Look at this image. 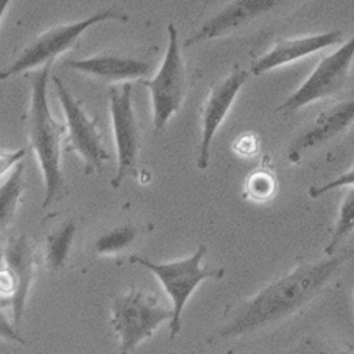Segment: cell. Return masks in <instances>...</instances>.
<instances>
[{
    "mask_svg": "<svg viewBox=\"0 0 354 354\" xmlns=\"http://www.w3.org/2000/svg\"><path fill=\"white\" fill-rule=\"evenodd\" d=\"M259 147H261V140H259L258 133L244 132L232 142L231 149L237 156L250 159V158H254L255 155H258Z\"/></svg>",
    "mask_w": 354,
    "mask_h": 354,
    "instance_id": "obj_21",
    "label": "cell"
},
{
    "mask_svg": "<svg viewBox=\"0 0 354 354\" xmlns=\"http://www.w3.org/2000/svg\"><path fill=\"white\" fill-rule=\"evenodd\" d=\"M105 20L127 21V16L115 9H104L86 19L51 27L50 30L41 33L21 51L16 60L6 70L2 71L0 78L6 80L13 75L37 70L46 66L47 63H54L58 55L64 54L75 46L78 39L88 30V28Z\"/></svg>",
    "mask_w": 354,
    "mask_h": 354,
    "instance_id": "obj_5",
    "label": "cell"
},
{
    "mask_svg": "<svg viewBox=\"0 0 354 354\" xmlns=\"http://www.w3.org/2000/svg\"><path fill=\"white\" fill-rule=\"evenodd\" d=\"M354 124V98L337 102L322 111L313 124L305 129L290 145L288 152L292 162H299L310 149L326 145L344 135Z\"/></svg>",
    "mask_w": 354,
    "mask_h": 354,
    "instance_id": "obj_13",
    "label": "cell"
},
{
    "mask_svg": "<svg viewBox=\"0 0 354 354\" xmlns=\"http://www.w3.org/2000/svg\"><path fill=\"white\" fill-rule=\"evenodd\" d=\"M10 5V0H0V16H2V19L5 17V13L8 10Z\"/></svg>",
    "mask_w": 354,
    "mask_h": 354,
    "instance_id": "obj_25",
    "label": "cell"
},
{
    "mask_svg": "<svg viewBox=\"0 0 354 354\" xmlns=\"http://www.w3.org/2000/svg\"><path fill=\"white\" fill-rule=\"evenodd\" d=\"M53 81L67 121V151L74 152L81 158L86 176L101 171L104 162L109 160V155L102 146L98 121L86 113L82 108V101L73 95L60 78L53 77Z\"/></svg>",
    "mask_w": 354,
    "mask_h": 354,
    "instance_id": "obj_9",
    "label": "cell"
},
{
    "mask_svg": "<svg viewBox=\"0 0 354 354\" xmlns=\"http://www.w3.org/2000/svg\"><path fill=\"white\" fill-rule=\"evenodd\" d=\"M301 0H225L198 30L186 40V47L224 37L254 21L299 5Z\"/></svg>",
    "mask_w": 354,
    "mask_h": 354,
    "instance_id": "obj_10",
    "label": "cell"
},
{
    "mask_svg": "<svg viewBox=\"0 0 354 354\" xmlns=\"http://www.w3.org/2000/svg\"><path fill=\"white\" fill-rule=\"evenodd\" d=\"M278 190L275 174L270 169H258L252 171L245 182V197L257 203L270 201Z\"/></svg>",
    "mask_w": 354,
    "mask_h": 354,
    "instance_id": "obj_19",
    "label": "cell"
},
{
    "mask_svg": "<svg viewBox=\"0 0 354 354\" xmlns=\"http://www.w3.org/2000/svg\"><path fill=\"white\" fill-rule=\"evenodd\" d=\"M342 30H332L326 33L310 35L304 37H293V39H281L274 47L259 57L257 62L252 63L251 73L257 77L272 71L275 68L292 64L302 58L317 53L320 50L329 48L342 40Z\"/></svg>",
    "mask_w": 354,
    "mask_h": 354,
    "instance_id": "obj_14",
    "label": "cell"
},
{
    "mask_svg": "<svg viewBox=\"0 0 354 354\" xmlns=\"http://www.w3.org/2000/svg\"><path fill=\"white\" fill-rule=\"evenodd\" d=\"M77 225L73 220L67 221L58 230L53 231L46 243V262L50 271H60L66 267L68 259L74 237H75Z\"/></svg>",
    "mask_w": 354,
    "mask_h": 354,
    "instance_id": "obj_17",
    "label": "cell"
},
{
    "mask_svg": "<svg viewBox=\"0 0 354 354\" xmlns=\"http://www.w3.org/2000/svg\"><path fill=\"white\" fill-rule=\"evenodd\" d=\"M167 33L169 44L160 68L151 80H140V84L151 93L153 127L158 132L163 131L170 118L180 111L187 95V71L180 53L179 35L173 23H169Z\"/></svg>",
    "mask_w": 354,
    "mask_h": 354,
    "instance_id": "obj_6",
    "label": "cell"
},
{
    "mask_svg": "<svg viewBox=\"0 0 354 354\" xmlns=\"http://www.w3.org/2000/svg\"><path fill=\"white\" fill-rule=\"evenodd\" d=\"M66 64L82 74L113 82L147 77L152 70L147 62L118 54H98L82 60H70Z\"/></svg>",
    "mask_w": 354,
    "mask_h": 354,
    "instance_id": "obj_15",
    "label": "cell"
},
{
    "mask_svg": "<svg viewBox=\"0 0 354 354\" xmlns=\"http://www.w3.org/2000/svg\"><path fill=\"white\" fill-rule=\"evenodd\" d=\"M108 98L118 156V170L111 186L118 190L125 179L138 174L142 133L133 109L132 85L124 82L122 85L109 86Z\"/></svg>",
    "mask_w": 354,
    "mask_h": 354,
    "instance_id": "obj_8",
    "label": "cell"
},
{
    "mask_svg": "<svg viewBox=\"0 0 354 354\" xmlns=\"http://www.w3.org/2000/svg\"><path fill=\"white\" fill-rule=\"evenodd\" d=\"M23 173L24 166L17 163L12 169L8 179L2 180V187H0V224H2V234L8 231L9 225L16 217L23 193Z\"/></svg>",
    "mask_w": 354,
    "mask_h": 354,
    "instance_id": "obj_16",
    "label": "cell"
},
{
    "mask_svg": "<svg viewBox=\"0 0 354 354\" xmlns=\"http://www.w3.org/2000/svg\"><path fill=\"white\" fill-rule=\"evenodd\" d=\"M0 333H2V337H5V339H10L13 342H19V343L24 344V340L20 337L17 330H15L13 326H10V324L8 323V320L5 319V315H2V317H0Z\"/></svg>",
    "mask_w": 354,
    "mask_h": 354,
    "instance_id": "obj_24",
    "label": "cell"
},
{
    "mask_svg": "<svg viewBox=\"0 0 354 354\" xmlns=\"http://www.w3.org/2000/svg\"><path fill=\"white\" fill-rule=\"evenodd\" d=\"M171 319L173 308L162 306L151 293L131 289L115 298L111 326L120 337L121 353L125 354L152 337L162 323L171 322Z\"/></svg>",
    "mask_w": 354,
    "mask_h": 354,
    "instance_id": "obj_4",
    "label": "cell"
},
{
    "mask_svg": "<svg viewBox=\"0 0 354 354\" xmlns=\"http://www.w3.org/2000/svg\"><path fill=\"white\" fill-rule=\"evenodd\" d=\"M53 63L28 73L30 77V108L27 112L28 143L37 156L46 186V197L41 207H47L64 190V174L62 169V139L66 127L57 122L47 100V84Z\"/></svg>",
    "mask_w": 354,
    "mask_h": 354,
    "instance_id": "obj_2",
    "label": "cell"
},
{
    "mask_svg": "<svg viewBox=\"0 0 354 354\" xmlns=\"http://www.w3.org/2000/svg\"><path fill=\"white\" fill-rule=\"evenodd\" d=\"M354 62V35L333 53L324 55L312 74L282 105L279 113L290 115L317 101L335 97L346 85Z\"/></svg>",
    "mask_w": 354,
    "mask_h": 354,
    "instance_id": "obj_7",
    "label": "cell"
},
{
    "mask_svg": "<svg viewBox=\"0 0 354 354\" xmlns=\"http://www.w3.org/2000/svg\"><path fill=\"white\" fill-rule=\"evenodd\" d=\"M353 255L354 250H343L316 262L298 263L289 274L261 289L255 297L234 306L231 312L227 310L224 322L207 342L248 336L301 312L332 283Z\"/></svg>",
    "mask_w": 354,
    "mask_h": 354,
    "instance_id": "obj_1",
    "label": "cell"
},
{
    "mask_svg": "<svg viewBox=\"0 0 354 354\" xmlns=\"http://www.w3.org/2000/svg\"><path fill=\"white\" fill-rule=\"evenodd\" d=\"M354 232V186H350L342 200L339 216L330 234V241L324 248V255H333L339 245Z\"/></svg>",
    "mask_w": 354,
    "mask_h": 354,
    "instance_id": "obj_18",
    "label": "cell"
},
{
    "mask_svg": "<svg viewBox=\"0 0 354 354\" xmlns=\"http://www.w3.org/2000/svg\"><path fill=\"white\" fill-rule=\"evenodd\" d=\"M205 252H207L205 245H200L190 258L167 263H158L138 255L131 257L132 263H138L155 274L169 295L173 308V319L170 322L171 340L176 339L182 329V313L196 288L205 279L217 281L224 277L223 268H201L200 263Z\"/></svg>",
    "mask_w": 354,
    "mask_h": 354,
    "instance_id": "obj_3",
    "label": "cell"
},
{
    "mask_svg": "<svg viewBox=\"0 0 354 354\" xmlns=\"http://www.w3.org/2000/svg\"><path fill=\"white\" fill-rule=\"evenodd\" d=\"M354 186V167H351L348 171L340 174L336 179L330 180L326 185H322V186H312L309 189V196L316 198L324 193L332 192V190H337L340 187H350Z\"/></svg>",
    "mask_w": 354,
    "mask_h": 354,
    "instance_id": "obj_22",
    "label": "cell"
},
{
    "mask_svg": "<svg viewBox=\"0 0 354 354\" xmlns=\"http://www.w3.org/2000/svg\"><path fill=\"white\" fill-rule=\"evenodd\" d=\"M248 71L235 66L234 71H231L223 81H220L209 94L201 116V142L198 146L197 158V167L200 170L209 167L214 135L224 122L225 116L230 112V108L232 106L241 86L248 81Z\"/></svg>",
    "mask_w": 354,
    "mask_h": 354,
    "instance_id": "obj_12",
    "label": "cell"
},
{
    "mask_svg": "<svg viewBox=\"0 0 354 354\" xmlns=\"http://www.w3.org/2000/svg\"><path fill=\"white\" fill-rule=\"evenodd\" d=\"M26 155V149H19V151H15V152H2V156H0V166H2V169H0V174H5V171L13 169Z\"/></svg>",
    "mask_w": 354,
    "mask_h": 354,
    "instance_id": "obj_23",
    "label": "cell"
},
{
    "mask_svg": "<svg viewBox=\"0 0 354 354\" xmlns=\"http://www.w3.org/2000/svg\"><path fill=\"white\" fill-rule=\"evenodd\" d=\"M35 271V252L26 235L10 239L8 245L2 250V271H0V290H2V308L12 306L13 320L19 326L28 290L33 281Z\"/></svg>",
    "mask_w": 354,
    "mask_h": 354,
    "instance_id": "obj_11",
    "label": "cell"
},
{
    "mask_svg": "<svg viewBox=\"0 0 354 354\" xmlns=\"http://www.w3.org/2000/svg\"><path fill=\"white\" fill-rule=\"evenodd\" d=\"M136 239V228L132 224L116 227L97 241L95 250L101 255H112L127 250Z\"/></svg>",
    "mask_w": 354,
    "mask_h": 354,
    "instance_id": "obj_20",
    "label": "cell"
}]
</instances>
